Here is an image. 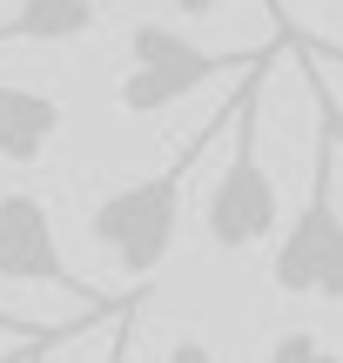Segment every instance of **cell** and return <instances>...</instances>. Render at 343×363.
Here are the masks:
<instances>
[{
	"label": "cell",
	"instance_id": "obj_1",
	"mask_svg": "<svg viewBox=\"0 0 343 363\" xmlns=\"http://www.w3.org/2000/svg\"><path fill=\"white\" fill-rule=\"evenodd\" d=\"M229 115H236V101H223V115H215V121H202V128L182 142V155H175L169 169L121 182L115 195H101V202L88 208V235H94V242H101L108 256L121 262L128 289H148V283H155V269L169 262L175 229H182V195H189V175H196V162L209 155V142L229 128Z\"/></svg>",
	"mask_w": 343,
	"mask_h": 363
},
{
	"label": "cell",
	"instance_id": "obj_2",
	"mask_svg": "<svg viewBox=\"0 0 343 363\" xmlns=\"http://www.w3.org/2000/svg\"><path fill=\"white\" fill-rule=\"evenodd\" d=\"M276 13V34L263 40V61L242 67L236 81V115H229V162H223V182H215L209 195V242L223 249V256H242V249L269 242L283 222V202H276V175H269L263 162V142H256V108H263V88H269V67H276V54L290 48V13Z\"/></svg>",
	"mask_w": 343,
	"mask_h": 363
},
{
	"label": "cell",
	"instance_id": "obj_3",
	"mask_svg": "<svg viewBox=\"0 0 343 363\" xmlns=\"http://www.w3.org/2000/svg\"><path fill=\"white\" fill-rule=\"evenodd\" d=\"M310 94H317V142H310V189L303 208L283 222L276 256H269V276H276L283 296H317V303H343V208H337V115L323 81L310 74Z\"/></svg>",
	"mask_w": 343,
	"mask_h": 363
},
{
	"label": "cell",
	"instance_id": "obj_4",
	"mask_svg": "<svg viewBox=\"0 0 343 363\" xmlns=\"http://www.w3.org/2000/svg\"><path fill=\"white\" fill-rule=\"evenodd\" d=\"M256 61H263V48L215 54V48L189 40L182 27H169V21H135L128 27V74H121L115 101H121V115H162V108L189 101L196 88L236 74V67H256Z\"/></svg>",
	"mask_w": 343,
	"mask_h": 363
},
{
	"label": "cell",
	"instance_id": "obj_5",
	"mask_svg": "<svg viewBox=\"0 0 343 363\" xmlns=\"http://www.w3.org/2000/svg\"><path fill=\"white\" fill-rule=\"evenodd\" d=\"M0 283L74 289L88 310H121V303H128V296L108 303L88 276L67 269V249H61V235H54V208L40 202V195H27V189H7V195H0Z\"/></svg>",
	"mask_w": 343,
	"mask_h": 363
},
{
	"label": "cell",
	"instance_id": "obj_6",
	"mask_svg": "<svg viewBox=\"0 0 343 363\" xmlns=\"http://www.w3.org/2000/svg\"><path fill=\"white\" fill-rule=\"evenodd\" d=\"M54 135H61V101L40 94V88H13V81H0V162L34 169V162L54 148Z\"/></svg>",
	"mask_w": 343,
	"mask_h": 363
},
{
	"label": "cell",
	"instance_id": "obj_7",
	"mask_svg": "<svg viewBox=\"0 0 343 363\" xmlns=\"http://www.w3.org/2000/svg\"><path fill=\"white\" fill-rule=\"evenodd\" d=\"M101 27V0H21V7L0 21V48H54V40H81Z\"/></svg>",
	"mask_w": 343,
	"mask_h": 363
},
{
	"label": "cell",
	"instance_id": "obj_8",
	"mask_svg": "<svg viewBox=\"0 0 343 363\" xmlns=\"http://www.w3.org/2000/svg\"><path fill=\"white\" fill-rule=\"evenodd\" d=\"M269 363H343V357L317 337V330H283V337L269 343Z\"/></svg>",
	"mask_w": 343,
	"mask_h": 363
},
{
	"label": "cell",
	"instance_id": "obj_9",
	"mask_svg": "<svg viewBox=\"0 0 343 363\" xmlns=\"http://www.w3.org/2000/svg\"><path fill=\"white\" fill-rule=\"evenodd\" d=\"M142 296H148V289H135V296H128V310L115 316V330H108V357H101V363H128V350H135V316H142Z\"/></svg>",
	"mask_w": 343,
	"mask_h": 363
},
{
	"label": "cell",
	"instance_id": "obj_10",
	"mask_svg": "<svg viewBox=\"0 0 343 363\" xmlns=\"http://www.w3.org/2000/svg\"><path fill=\"white\" fill-rule=\"evenodd\" d=\"M94 323H101V310H94V316H81V323H61V330H54L47 343H21V350H13V357H0V363H40L47 350H61V343H74L81 330H94Z\"/></svg>",
	"mask_w": 343,
	"mask_h": 363
},
{
	"label": "cell",
	"instance_id": "obj_11",
	"mask_svg": "<svg viewBox=\"0 0 343 363\" xmlns=\"http://www.w3.org/2000/svg\"><path fill=\"white\" fill-rule=\"evenodd\" d=\"M0 330H7V337H21V343H47L61 323H34V316H21V310H0Z\"/></svg>",
	"mask_w": 343,
	"mask_h": 363
},
{
	"label": "cell",
	"instance_id": "obj_12",
	"mask_svg": "<svg viewBox=\"0 0 343 363\" xmlns=\"http://www.w3.org/2000/svg\"><path fill=\"white\" fill-rule=\"evenodd\" d=\"M169 363H215V357L202 350V343H175V357H169Z\"/></svg>",
	"mask_w": 343,
	"mask_h": 363
},
{
	"label": "cell",
	"instance_id": "obj_13",
	"mask_svg": "<svg viewBox=\"0 0 343 363\" xmlns=\"http://www.w3.org/2000/svg\"><path fill=\"white\" fill-rule=\"evenodd\" d=\"M182 13H223V0H175Z\"/></svg>",
	"mask_w": 343,
	"mask_h": 363
},
{
	"label": "cell",
	"instance_id": "obj_14",
	"mask_svg": "<svg viewBox=\"0 0 343 363\" xmlns=\"http://www.w3.org/2000/svg\"><path fill=\"white\" fill-rule=\"evenodd\" d=\"M310 54H323V61H343V48H317V40H303Z\"/></svg>",
	"mask_w": 343,
	"mask_h": 363
},
{
	"label": "cell",
	"instance_id": "obj_15",
	"mask_svg": "<svg viewBox=\"0 0 343 363\" xmlns=\"http://www.w3.org/2000/svg\"><path fill=\"white\" fill-rule=\"evenodd\" d=\"M330 115H337V142H343V108H337V101H330Z\"/></svg>",
	"mask_w": 343,
	"mask_h": 363
}]
</instances>
